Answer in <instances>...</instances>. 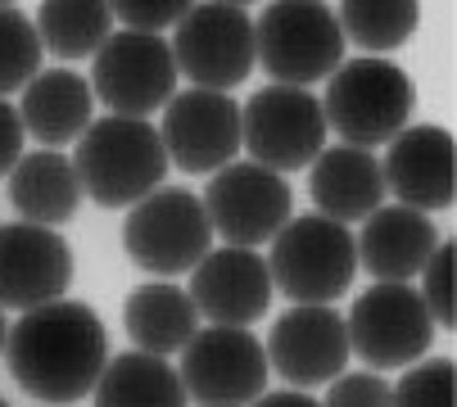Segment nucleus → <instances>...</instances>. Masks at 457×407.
Segmentation results:
<instances>
[{"label": "nucleus", "mask_w": 457, "mask_h": 407, "mask_svg": "<svg viewBox=\"0 0 457 407\" xmlns=\"http://www.w3.org/2000/svg\"><path fill=\"white\" fill-rule=\"evenodd\" d=\"M5 367L37 403H78L109 367L104 321L78 299L41 303L10 326Z\"/></svg>", "instance_id": "f257e3e1"}, {"label": "nucleus", "mask_w": 457, "mask_h": 407, "mask_svg": "<svg viewBox=\"0 0 457 407\" xmlns=\"http://www.w3.org/2000/svg\"><path fill=\"white\" fill-rule=\"evenodd\" d=\"M82 195L100 209H132L145 195L159 190L168 172L163 136L145 118H96L73 154Z\"/></svg>", "instance_id": "f03ea898"}, {"label": "nucleus", "mask_w": 457, "mask_h": 407, "mask_svg": "<svg viewBox=\"0 0 457 407\" xmlns=\"http://www.w3.org/2000/svg\"><path fill=\"white\" fill-rule=\"evenodd\" d=\"M412 109H417V87L389 59L358 54L326 78V100H321L326 127H336L340 141L353 150L389 145L408 127Z\"/></svg>", "instance_id": "7ed1b4c3"}, {"label": "nucleus", "mask_w": 457, "mask_h": 407, "mask_svg": "<svg viewBox=\"0 0 457 407\" xmlns=\"http://www.w3.org/2000/svg\"><path fill=\"white\" fill-rule=\"evenodd\" d=\"M253 50L258 63L272 73V87L308 91L345 63V32L336 23V10L317 5V0H281L258 14Z\"/></svg>", "instance_id": "20e7f679"}, {"label": "nucleus", "mask_w": 457, "mask_h": 407, "mask_svg": "<svg viewBox=\"0 0 457 407\" xmlns=\"http://www.w3.org/2000/svg\"><path fill=\"white\" fill-rule=\"evenodd\" d=\"M353 271H358V249H353L349 227L321 218V213L290 218L272 236L268 277L295 303H331V299H340L353 286Z\"/></svg>", "instance_id": "39448f33"}, {"label": "nucleus", "mask_w": 457, "mask_h": 407, "mask_svg": "<svg viewBox=\"0 0 457 407\" xmlns=\"http://www.w3.org/2000/svg\"><path fill=\"white\" fill-rule=\"evenodd\" d=\"M122 249L141 271L154 277H181L195 271L209 249H213V227L200 195L190 190H154L122 222Z\"/></svg>", "instance_id": "423d86ee"}, {"label": "nucleus", "mask_w": 457, "mask_h": 407, "mask_svg": "<svg viewBox=\"0 0 457 407\" xmlns=\"http://www.w3.org/2000/svg\"><path fill=\"white\" fill-rule=\"evenodd\" d=\"M240 150L268 172H299L326 150V113L312 91L263 87L240 104Z\"/></svg>", "instance_id": "0eeeda50"}, {"label": "nucleus", "mask_w": 457, "mask_h": 407, "mask_svg": "<svg viewBox=\"0 0 457 407\" xmlns=\"http://www.w3.org/2000/svg\"><path fill=\"white\" fill-rule=\"evenodd\" d=\"M177 376L195 407H249L268 394L272 367L249 326H209L190 335Z\"/></svg>", "instance_id": "6e6552de"}, {"label": "nucleus", "mask_w": 457, "mask_h": 407, "mask_svg": "<svg viewBox=\"0 0 457 407\" xmlns=\"http://www.w3.org/2000/svg\"><path fill=\"white\" fill-rule=\"evenodd\" d=\"M177 73L195 82V91H218L227 96L253 73V19L245 5H190L177 23V37L168 41Z\"/></svg>", "instance_id": "1a4fd4ad"}, {"label": "nucleus", "mask_w": 457, "mask_h": 407, "mask_svg": "<svg viewBox=\"0 0 457 407\" xmlns=\"http://www.w3.org/2000/svg\"><path fill=\"white\" fill-rule=\"evenodd\" d=\"M349 353H358L376 371L412 367L435 339V321L421 303V295L403 281H376L362 290V299L345 317Z\"/></svg>", "instance_id": "9d476101"}, {"label": "nucleus", "mask_w": 457, "mask_h": 407, "mask_svg": "<svg viewBox=\"0 0 457 407\" xmlns=\"http://www.w3.org/2000/svg\"><path fill=\"white\" fill-rule=\"evenodd\" d=\"M91 82L113 118H150L177 96L172 46L150 32H109L91 59Z\"/></svg>", "instance_id": "9b49d317"}, {"label": "nucleus", "mask_w": 457, "mask_h": 407, "mask_svg": "<svg viewBox=\"0 0 457 407\" xmlns=\"http://www.w3.org/2000/svg\"><path fill=\"white\" fill-rule=\"evenodd\" d=\"M200 204L209 213V227L231 249L272 245V236L290 222V209H295L286 177L258 163H227L222 172H213Z\"/></svg>", "instance_id": "f8f14e48"}, {"label": "nucleus", "mask_w": 457, "mask_h": 407, "mask_svg": "<svg viewBox=\"0 0 457 407\" xmlns=\"http://www.w3.org/2000/svg\"><path fill=\"white\" fill-rule=\"evenodd\" d=\"M163 150L181 172H222L240 154V104L218 91H181L163 104Z\"/></svg>", "instance_id": "ddd939ff"}, {"label": "nucleus", "mask_w": 457, "mask_h": 407, "mask_svg": "<svg viewBox=\"0 0 457 407\" xmlns=\"http://www.w3.org/2000/svg\"><path fill=\"white\" fill-rule=\"evenodd\" d=\"M268 367L295 389L336 380L349 362V330L331 303H295L268 335Z\"/></svg>", "instance_id": "4468645a"}, {"label": "nucleus", "mask_w": 457, "mask_h": 407, "mask_svg": "<svg viewBox=\"0 0 457 407\" xmlns=\"http://www.w3.org/2000/svg\"><path fill=\"white\" fill-rule=\"evenodd\" d=\"M73 286V249L59 231L14 222L0 227V308L32 312Z\"/></svg>", "instance_id": "2eb2a0df"}, {"label": "nucleus", "mask_w": 457, "mask_h": 407, "mask_svg": "<svg viewBox=\"0 0 457 407\" xmlns=\"http://www.w3.org/2000/svg\"><path fill=\"white\" fill-rule=\"evenodd\" d=\"M190 303L213 326H249L272 303V277L268 258L258 249H209L190 271Z\"/></svg>", "instance_id": "dca6fc26"}, {"label": "nucleus", "mask_w": 457, "mask_h": 407, "mask_svg": "<svg viewBox=\"0 0 457 407\" xmlns=\"http://www.w3.org/2000/svg\"><path fill=\"white\" fill-rule=\"evenodd\" d=\"M385 190H395L403 209L430 213L457 199V150L444 127H403L380 163Z\"/></svg>", "instance_id": "f3484780"}, {"label": "nucleus", "mask_w": 457, "mask_h": 407, "mask_svg": "<svg viewBox=\"0 0 457 407\" xmlns=\"http://www.w3.org/2000/svg\"><path fill=\"white\" fill-rule=\"evenodd\" d=\"M308 195L321 218L331 222H362L385 204V177L376 154L353 150V145H326L308 163Z\"/></svg>", "instance_id": "a211bd4d"}, {"label": "nucleus", "mask_w": 457, "mask_h": 407, "mask_svg": "<svg viewBox=\"0 0 457 407\" xmlns=\"http://www.w3.org/2000/svg\"><path fill=\"white\" fill-rule=\"evenodd\" d=\"M435 245L439 240H435L430 218L417 209H403V204H380L362 222V236L353 240L358 262L376 281H403V286L430 262Z\"/></svg>", "instance_id": "6ab92c4d"}, {"label": "nucleus", "mask_w": 457, "mask_h": 407, "mask_svg": "<svg viewBox=\"0 0 457 407\" xmlns=\"http://www.w3.org/2000/svg\"><path fill=\"white\" fill-rule=\"evenodd\" d=\"M19 118L23 131H32L46 150L82 141V131L91 127V87L73 68H41L23 91Z\"/></svg>", "instance_id": "aec40b11"}, {"label": "nucleus", "mask_w": 457, "mask_h": 407, "mask_svg": "<svg viewBox=\"0 0 457 407\" xmlns=\"http://www.w3.org/2000/svg\"><path fill=\"white\" fill-rule=\"evenodd\" d=\"M82 181L69 154H54V150H37L23 154L10 172V204L32 222V227H59L69 222L82 209Z\"/></svg>", "instance_id": "412c9836"}, {"label": "nucleus", "mask_w": 457, "mask_h": 407, "mask_svg": "<svg viewBox=\"0 0 457 407\" xmlns=\"http://www.w3.org/2000/svg\"><path fill=\"white\" fill-rule=\"evenodd\" d=\"M195 321H200V312H195L190 295L181 286H168V281L141 286L122 303L127 335L137 339L141 353H154V358L181 353L190 345V335H195Z\"/></svg>", "instance_id": "4be33fe9"}, {"label": "nucleus", "mask_w": 457, "mask_h": 407, "mask_svg": "<svg viewBox=\"0 0 457 407\" xmlns=\"http://www.w3.org/2000/svg\"><path fill=\"white\" fill-rule=\"evenodd\" d=\"M96 407H190L177 367L154 353H118L96 380Z\"/></svg>", "instance_id": "5701e85b"}, {"label": "nucleus", "mask_w": 457, "mask_h": 407, "mask_svg": "<svg viewBox=\"0 0 457 407\" xmlns=\"http://www.w3.org/2000/svg\"><path fill=\"white\" fill-rule=\"evenodd\" d=\"M109 5L104 0H50L37 10V37L59 59H96V50L109 41Z\"/></svg>", "instance_id": "b1692460"}, {"label": "nucleus", "mask_w": 457, "mask_h": 407, "mask_svg": "<svg viewBox=\"0 0 457 407\" xmlns=\"http://www.w3.org/2000/svg\"><path fill=\"white\" fill-rule=\"evenodd\" d=\"M336 23H340L345 41L385 54V50H399L417 32L421 5L417 0H345Z\"/></svg>", "instance_id": "393cba45"}, {"label": "nucleus", "mask_w": 457, "mask_h": 407, "mask_svg": "<svg viewBox=\"0 0 457 407\" xmlns=\"http://www.w3.org/2000/svg\"><path fill=\"white\" fill-rule=\"evenodd\" d=\"M41 37L37 23L14 10V5H0V100L10 91H28V82L41 73Z\"/></svg>", "instance_id": "a878e982"}, {"label": "nucleus", "mask_w": 457, "mask_h": 407, "mask_svg": "<svg viewBox=\"0 0 457 407\" xmlns=\"http://www.w3.org/2000/svg\"><path fill=\"white\" fill-rule=\"evenodd\" d=\"M389 407H457V371L448 358L417 362L399 389H389Z\"/></svg>", "instance_id": "bb28decb"}, {"label": "nucleus", "mask_w": 457, "mask_h": 407, "mask_svg": "<svg viewBox=\"0 0 457 407\" xmlns=\"http://www.w3.org/2000/svg\"><path fill=\"white\" fill-rule=\"evenodd\" d=\"M453 271H457V245H453V240H444V245H435L430 262L421 267V277H426L421 303H426L430 321H435V326H444V330H453V326H457V290H453Z\"/></svg>", "instance_id": "cd10ccee"}, {"label": "nucleus", "mask_w": 457, "mask_h": 407, "mask_svg": "<svg viewBox=\"0 0 457 407\" xmlns=\"http://www.w3.org/2000/svg\"><path fill=\"white\" fill-rule=\"evenodd\" d=\"M186 0H113L109 14L127 23V32H150L159 37V28H177L186 19Z\"/></svg>", "instance_id": "c85d7f7f"}, {"label": "nucleus", "mask_w": 457, "mask_h": 407, "mask_svg": "<svg viewBox=\"0 0 457 407\" xmlns=\"http://www.w3.org/2000/svg\"><path fill=\"white\" fill-rule=\"evenodd\" d=\"M321 407H389V385L376 371H353V376H336L331 394Z\"/></svg>", "instance_id": "c756f323"}, {"label": "nucleus", "mask_w": 457, "mask_h": 407, "mask_svg": "<svg viewBox=\"0 0 457 407\" xmlns=\"http://www.w3.org/2000/svg\"><path fill=\"white\" fill-rule=\"evenodd\" d=\"M23 118H19V109H10L5 100H0V177H10L14 172V163L23 159Z\"/></svg>", "instance_id": "7c9ffc66"}, {"label": "nucleus", "mask_w": 457, "mask_h": 407, "mask_svg": "<svg viewBox=\"0 0 457 407\" xmlns=\"http://www.w3.org/2000/svg\"><path fill=\"white\" fill-rule=\"evenodd\" d=\"M249 407H321L317 398L299 394V389H277V394H263V398H253Z\"/></svg>", "instance_id": "2f4dec72"}, {"label": "nucleus", "mask_w": 457, "mask_h": 407, "mask_svg": "<svg viewBox=\"0 0 457 407\" xmlns=\"http://www.w3.org/2000/svg\"><path fill=\"white\" fill-rule=\"evenodd\" d=\"M5 339H10V326H5V308H0V353H5Z\"/></svg>", "instance_id": "473e14b6"}, {"label": "nucleus", "mask_w": 457, "mask_h": 407, "mask_svg": "<svg viewBox=\"0 0 457 407\" xmlns=\"http://www.w3.org/2000/svg\"><path fill=\"white\" fill-rule=\"evenodd\" d=\"M0 407H10V403H5V398H0Z\"/></svg>", "instance_id": "72a5a7b5"}]
</instances>
